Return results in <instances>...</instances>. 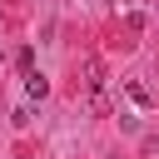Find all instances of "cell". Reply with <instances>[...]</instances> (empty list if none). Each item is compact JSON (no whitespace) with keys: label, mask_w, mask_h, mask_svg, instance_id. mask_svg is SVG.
Masks as SVG:
<instances>
[{"label":"cell","mask_w":159,"mask_h":159,"mask_svg":"<svg viewBox=\"0 0 159 159\" xmlns=\"http://www.w3.org/2000/svg\"><path fill=\"white\" fill-rule=\"evenodd\" d=\"M25 94H30V99H45V94H50V80L30 70V75H25Z\"/></svg>","instance_id":"1"}]
</instances>
